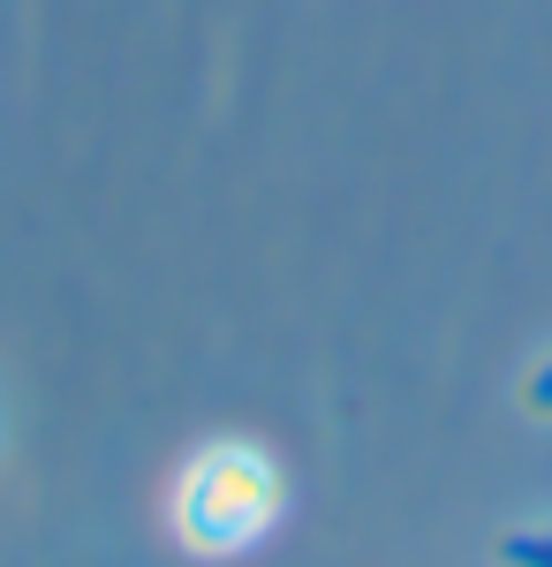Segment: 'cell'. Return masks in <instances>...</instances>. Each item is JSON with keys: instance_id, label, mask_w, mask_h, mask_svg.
Wrapping results in <instances>:
<instances>
[{"instance_id": "6da1fadb", "label": "cell", "mask_w": 552, "mask_h": 567, "mask_svg": "<svg viewBox=\"0 0 552 567\" xmlns=\"http://www.w3.org/2000/svg\"><path fill=\"white\" fill-rule=\"evenodd\" d=\"M288 515V477L257 439H205L167 484V529L197 560H235Z\"/></svg>"}]
</instances>
